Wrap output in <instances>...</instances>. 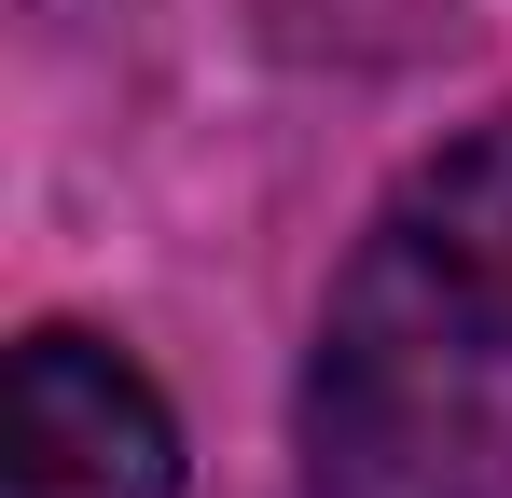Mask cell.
<instances>
[{
	"instance_id": "1",
	"label": "cell",
	"mask_w": 512,
	"mask_h": 498,
	"mask_svg": "<svg viewBox=\"0 0 512 498\" xmlns=\"http://www.w3.org/2000/svg\"><path fill=\"white\" fill-rule=\"evenodd\" d=\"M319 498H512V111L429 153L305 346Z\"/></svg>"
},
{
	"instance_id": "2",
	"label": "cell",
	"mask_w": 512,
	"mask_h": 498,
	"mask_svg": "<svg viewBox=\"0 0 512 498\" xmlns=\"http://www.w3.org/2000/svg\"><path fill=\"white\" fill-rule=\"evenodd\" d=\"M14 498H180V415L125 346L70 319L14 346Z\"/></svg>"
}]
</instances>
